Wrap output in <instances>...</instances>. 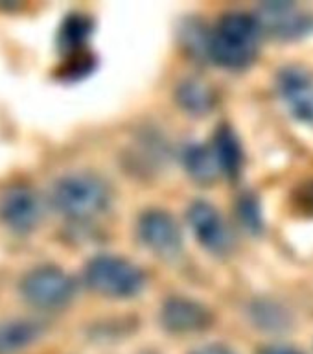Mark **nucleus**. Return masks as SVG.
Wrapping results in <instances>:
<instances>
[{
  "instance_id": "nucleus-12",
  "label": "nucleus",
  "mask_w": 313,
  "mask_h": 354,
  "mask_svg": "<svg viewBox=\"0 0 313 354\" xmlns=\"http://www.w3.org/2000/svg\"><path fill=\"white\" fill-rule=\"evenodd\" d=\"M210 149L216 157V162L220 166L221 174H225L229 179L238 177L243 165V151L240 140L229 126H221L216 131Z\"/></svg>"
},
{
  "instance_id": "nucleus-14",
  "label": "nucleus",
  "mask_w": 313,
  "mask_h": 354,
  "mask_svg": "<svg viewBox=\"0 0 313 354\" xmlns=\"http://www.w3.org/2000/svg\"><path fill=\"white\" fill-rule=\"evenodd\" d=\"M177 98L179 104L188 109L190 113L201 115L207 111L212 109L214 105V93L207 83L199 82V80H188L179 87L177 91Z\"/></svg>"
},
{
  "instance_id": "nucleus-2",
  "label": "nucleus",
  "mask_w": 313,
  "mask_h": 354,
  "mask_svg": "<svg viewBox=\"0 0 313 354\" xmlns=\"http://www.w3.org/2000/svg\"><path fill=\"white\" fill-rule=\"evenodd\" d=\"M111 192L104 179L79 171L61 177L52 190V205L68 220H93L109 207Z\"/></svg>"
},
{
  "instance_id": "nucleus-6",
  "label": "nucleus",
  "mask_w": 313,
  "mask_h": 354,
  "mask_svg": "<svg viewBox=\"0 0 313 354\" xmlns=\"http://www.w3.org/2000/svg\"><path fill=\"white\" fill-rule=\"evenodd\" d=\"M276 85L287 111L298 122L313 124V72L298 65L284 66L278 72Z\"/></svg>"
},
{
  "instance_id": "nucleus-3",
  "label": "nucleus",
  "mask_w": 313,
  "mask_h": 354,
  "mask_svg": "<svg viewBox=\"0 0 313 354\" xmlns=\"http://www.w3.org/2000/svg\"><path fill=\"white\" fill-rule=\"evenodd\" d=\"M85 281L88 288L99 295L111 299H129L140 293L146 277L142 270L129 260L99 254L94 257L85 268Z\"/></svg>"
},
{
  "instance_id": "nucleus-8",
  "label": "nucleus",
  "mask_w": 313,
  "mask_h": 354,
  "mask_svg": "<svg viewBox=\"0 0 313 354\" xmlns=\"http://www.w3.org/2000/svg\"><path fill=\"white\" fill-rule=\"evenodd\" d=\"M188 223L199 242L212 253H225L231 248V231L221 214L207 201H196L188 209Z\"/></svg>"
},
{
  "instance_id": "nucleus-15",
  "label": "nucleus",
  "mask_w": 313,
  "mask_h": 354,
  "mask_svg": "<svg viewBox=\"0 0 313 354\" xmlns=\"http://www.w3.org/2000/svg\"><path fill=\"white\" fill-rule=\"evenodd\" d=\"M88 35H91V21L87 17L70 15L63 22L59 30V46L63 52L68 54H77L83 44L87 43Z\"/></svg>"
},
{
  "instance_id": "nucleus-10",
  "label": "nucleus",
  "mask_w": 313,
  "mask_h": 354,
  "mask_svg": "<svg viewBox=\"0 0 313 354\" xmlns=\"http://www.w3.org/2000/svg\"><path fill=\"white\" fill-rule=\"evenodd\" d=\"M162 325L170 332L177 334H187V332L205 330L210 326L212 315L203 304L190 301L184 297H171L168 299L162 306L160 314Z\"/></svg>"
},
{
  "instance_id": "nucleus-13",
  "label": "nucleus",
  "mask_w": 313,
  "mask_h": 354,
  "mask_svg": "<svg viewBox=\"0 0 313 354\" xmlns=\"http://www.w3.org/2000/svg\"><path fill=\"white\" fill-rule=\"evenodd\" d=\"M184 166L199 183H212L221 174L210 146L203 144H193L184 149Z\"/></svg>"
},
{
  "instance_id": "nucleus-16",
  "label": "nucleus",
  "mask_w": 313,
  "mask_h": 354,
  "mask_svg": "<svg viewBox=\"0 0 313 354\" xmlns=\"http://www.w3.org/2000/svg\"><path fill=\"white\" fill-rule=\"evenodd\" d=\"M242 218H243V223H247L251 229L254 231H258L260 227H262V218H260V210H258V205L254 201L253 198H245L242 201Z\"/></svg>"
},
{
  "instance_id": "nucleus-18",
  "label": "nucleus",
  "mask_w": 313,
  "mask_h": 354,
  "mask_svg": "<svg viewBox=\"0 0 313 354\" xmlns=\"http://www.w3.org/2000/svg\"><path fill=\"white\" fill-rule=\"evenodd\" d=\"M260 354H303V353H298L297 348L284 347V345H271V347L262 348V353Z\"/></svg>"
},
{
  "instance_id": "nucleus-7",
  "label": "nucleus",
  "mask_w": 313,
  "mask_h": 354,
  "mask_svg": "<svg viewBox=\"0 0 313 354\" xmlns=\"http://www.w3.org/2000/svg\"><path fill=\"white\" fill-rule=\"evenodd\" d=\"M0 220L6 227L19 234L33 231L41 220V201L39 196L30 187L19 185L0 199Z\"/></svg>"
},
{
  "instance_id": "nucleus-9",
  "label": "nucleus",
  "mask_w": 313,
  "mask_h": 354,
  "mask_svg": "<svg viewBox=\"0 0 313 354\" xmlns=\"http://www.w3.org/2000/svg\"><path fill=\"white\" fill-rule=\"evenodd\" d=\"M138 234L151 251L173 257L181 251V231L176 220L162 210H149L138 221Z\"/></svg>"
},
{
  "instance_id": "nucleus-5",
  "label": "nucleus",
  "mask_w": 313,
  "mask_h": 354,
  "mask_svg": "<svg viewBox=\"0 0 313 354\" xmlns=\"http://www.w3.org/2000/svg\"><path fill=\"white\" fill-rule=\"evenodd\" d=\"M258 24L262 33L284 41L306 37L313 33V13L295 4H264L258 10Z\"/></svg>"
},
{
  "instance_id": "nucleus-4",
  "label": "nucleus",
  "mask_w": 313,
  "mask_h": 354,
  "mask_svg": "<svg viewBox=\"0 0 313 354\" xmlns=\"http://www.w3.org/2000/svg\"><path fill=\"white\" fill-rule=\"evenodd\" d=\"M21 292L35 308L59 310L74 299L76 284L66 271L55 266H39L22 279Z\"/></svg>"
},
{
  "instance_id": "nucleus-1",
  "label": "nucleus",
  "mask_w": 313,
  "mask_h": 354,
  "mask_svg": "<svg viewBox=\"0 0 313 354\" xmlns=\"http://www.w3.org/2000/svg\"><path fill=\"white\" fill-rule=\"evenodd\" d=\"M262 28L258 19L247 11H231L220 17L207 39L210 59L225 68H245L260 48Z\"/></svg>"
},
{
  "instance_id": "nucleus-11",
  "label": "nucleus",
  "mask_w": 313,
  "mask_h": 354,
  "mask_svg": "<svg viewBox=\"0 0 313 354\" xmlns=\"http://www.w3.org/2000/svg\"><path fill=\"white\" fill-rule=\"evenodd\" d=\"M43 336V326L30 319L0 323V354H22Z\"/></svg>"
},
{
  "instance_id": "nucleus-17",
  "label": "nucleus",
  "mask_w": 313,
  "mask_h": 354,
  "mask_svg": "<svg viewBox=\"0 0 313 354\" xmlns=\"http://www.w3.org/2000/svg\"><path fill=\"white\" fill-rule=\"evenodd\" d=\"M192 354H234L231 348L223 347V345H205V347L196 348Z\"/></svg>"
}]
</instances>
